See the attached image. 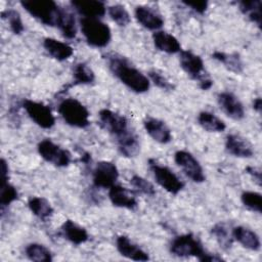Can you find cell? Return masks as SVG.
<instances>
[{
	"label": "cell",
	"mask_w": 262,
	"mask_h": 262,
	"mask_svg": "<svg viewBox=\"0 0 262 262\" xmlns=\"http://www.w3.org/2000/svg\"><path fill=\"white\" fill-rule=\"evenodd\" d=\"M43 47L49 55L59 61L70 58L74 53V49L69 44L54 38H45L43 40Z\"/></svg>",
	"instance_id": "44dd1931"
},
{
	"label": "cell",
	"mask_w": 262,
	"mask_h": 262,
	"mask_svg": "<svg viewBox=\"0 0 262 262\" xmlns=\"http://www.w3.org/2000/svg\"><path fill=\"white\" fill-rule=\"evenodd\" d=\"M119 177V171L117 166L110 161L98 162L93 170L92 179L93 184L97 188H110Z\"/></svg>",
	"instance_id": "7c38bea8"
},
{
	"label": "cell",
	"mask_w": 262,
	"mask_h": 262,
	"mask_svg": "<svg viewBox=\"0 0 262 262\" xmlns=\"http://www.w3.org/2000/svg\"><path fill=\"white\" fill-rule=\"evenodd\" d=\"M213 58L220 61L224 64L225 68H227L229 71L238 74L242 73L244 70V63L242 61V58L239 57V54L236 52L232 53H225L222 51H215L212 54Z\"/></svg>",
	"instance_id": "4316f807"
},
{
	"label": "cell",
	"mask_w": 262,
	"mask_h": 262,
	"mask_svg": "<svg viewBox=\"0 0 262 262\" xmlns=\"http://www.w3.org/2000/svg\"><path fill=\"white\" fill-rule=\"evenodd\" d=\"M253 108H254L256 112H258V113L261 112V108H262V100H261L260 97H257V98H255V99L253 100Z\"/></svg>",
	"instance_id": "60d3db41"
},
{
	"label": "cell",
	"mask_w": 262,
	"mask_h": 262,
	"mask_svg": "<svg viewBox=\"0 0 262 262\" xmlns=\"http://www.w3.org/2000/svg\"><path fill=\"white\" fill-rule=\"evenodd\" d=\"M23 106L30 119L39 127L50 129L54 126L55 118L48 105L39 101L26 99L23 101Z\"/></svg>",
	"instance_id": "9c48e42d"
},
{
	"label": "cell",
	"mask_w": 262,
	"mask_h": 262,
	"mask_svg": "<svg viewBox=\"0 0 262 262\" xmlns=\"http://www.w3.org/2000/svg\"><path fill=\"white\" fill-rule=\"evenodd\" d=\"M116 247L118 252L131 260L134 261H147L149 260V257L146 252H144L139 246L134 244L132 241H130L129 237L126 235H120L116 239Z\"/></svg>",
	"instance_id": "ac0fdd59"
},
{
	"label": "cell",
	"mask_w": 262,
	"mask_h": 262,
	"mask_svg": "<svg viewBox=\"0 0 262 262\" xmlns=\"http://www.w3.org/2000/svg\"><path fill=\"white\" fill-rule=\"evenodd\" d=\"M220 108L233 120H242L245 117V108L241 100L231 92L223 91L217 95Z\"/></svg>",
	"instance_id": "4fadbf2b"
},
{
	"label": "cell",
	"mask_w": 262,
	"mask_h": 262,
	"mask_svg": "<svg viewBox=\"0 0 262 262\" xmlns=\"http://www.w3.org/2000/svg\"><path fill=\"white\" fill-rule=\"evenodd\" d=\"M174 160L175 163L182 169L184 174L193 182L201 183L205 181L206 176L204 174L203 167L190 152L186 150H178L174 155Z\"/></svg>",
	"instance_id": "8fae6325"
},
{
	"label": "cell",
	"mask_w": 262,
	"mask_h": 262,
	"mask_svg": "<svg viewBox=\"0 0 262 262\" xmlns=\"http://www.w3.org/2000/svg\"><path fill=\"white\" fill-rule=\"evenodd\" d=\"M28 206L31 212L44 222L47 221L53 214V208L51 207L50 203L42 196H32L28 202Z\"/></svg>",
	"instance_id": "484cf974"
},
{
	"label": "cell",
	"mask_w": 262,
	"mask_h": 262,
	"mask_svg": "<svg viewBox=\"0 0 262 262\" xmlns=\"http://www.w3.org/2000/svg\"><path fill=\"white\" fill-rule=\"evenodd\" d=\"M226 150L237 158H251L254 155V148L251 142L239 134H228L225 139Z\"/></svg>",
	"instance_id": "9a60e30c"
},
{
	"label": "cell",
	"mask_w": 262,
	"mask_h": 262,
	"mask_svg": "<svg viewBox=\"0 0 262 262\" xmlns=\"http://www.w3.org/2000/svg\"><path fill=\"white\" fill-rule=\"evenodd\" d=\"M61 232L64 238L74 245H82L89 239L88 232L85 228L78 225L73 220H66L61 225Z\"/></svg>",
	"instance_id": "603a6c76"
},
{
	"label": "cell",
	"mask_w": 262,
	"mask_h": 262,
	"mask_svg": "<svg viewBox=\"0 0 262 262\" xmlns=\"http://www.w3.org/2000/svg\"><path fill=\"white\" fill-rule=\"evenodd\" d=\"M111 72L129 89L136 93H143L149 89V80L129 60L117 53L106 55Z\"/></svg>",
	"instance_id": "6da1fadb"
},
{
	"label": "cell",
	"mask_w": 262,
	"mask_h": 262,
	"mask_svg": "<svg viewBox=\"0 0 262 262\" xmlns=\"http://www.w3.org/2000/svg\"><path fill=\"white\" fill-rule=\"evenodd\" d=\"M56 27L59 29L62 36L67 39H73L77 35V25L75 16L70 10L66 8L60 7Z\"/></svg>",
	"instance_id": "cb8c5ba5"
},
{
	"label": "cell",
	"mask_w": 262,
	"mask_h": 262,
	"mask_svg": "<svg viewBox=\"0 0 262 262\" xmlns=\"http://www.w3.org/2000/svg\"><path fill=\"white\" fill-rule=\"evenodd\" d=\"M107 11L111 18L120 27L127 26L131 20L129 12L126 10V8L123 5H120V4L112 5L107 8Z\"/></svg>",
	"instance_id": "e575fe53"
},
{
	"label": "cell",
	"mask_w": 262,
	"mask_h": 262,
	"mask_svg": "<svg viewBox=\"0 0 262 262\" xmlns=\"http://www.w3.org/2000/svg\"><path fill=\"white\" fill-rule=\"evenodd\" d=\"M148 77L149 79L154 82V84L156 86H158L159 88L166 90V91H171L174 89L173 84L160 72L156 71V70H151L148 72Z\"/></svg>",
	"instance_id": "74e56055"
},
{
	"label": "cell",
	"mask_w": 262,
	"mask_h": 262,
	"mask_svg": "<svg viewBox=\"0 0 262 262\" xmlns=\"http://www.w3.org/2000/svg\"><path fill=\"white\" fill-rule=\"evenodd\" d=\"M26 256L35 262H50L52 261L51 252L43 245L32 243L26 247Z\"/></svg>",
	"instance_id": "f1b7e54d"
},
{
	"label": "cell",
	"mask_w": 262,
	"mask_h": 262,
	"mask_svg": "<svg viewBox=\"0 0 262 262\" xmlns=\"http://www.w3.org/2000/svg\"><path fill=\"white\" fill-rule=\"evenodd\" d=\"M246 171L248 174H250L252 176V178L257 182L258 185H261V171L259 168L248 166L246 168Z\"/></svg>",
	"instance_id": "ab89813d"
},
{
	"label": "cell",
	"mask_w": 262,
	"mask_h": 262,
	"mask_svg": "<svg viewBox=\"0 0 262 262\" xmlns=\"http://www.w3.org/2000/svg\"><path fill=\"white\" fill-rule=\"evenodd\" d=\"M1 16L4 20L7 21V24L9 25L10 30L12 31L13 34L15 35H19L24 32L25 27L20 17V14L18 13V11L14 10V9H6L4 11H2Z\"/></svg>",
	"instance_id": "836d02e7"
},
{
	"label": "cell",
	"mask_w": 262,
	"mask_h": 262,
	"mask_svg": "<svg viewBox=\"0 0 262 262\" xmlns=\"http://www.w3.org/2000/svg\"><path fill=\"white\" fill-rule=\"evenodd\" d=\"M131 185L140 193L154 196L156 194V189L154 185L147 181L145 178L139 176V175H133L130 179Z\"/></svg>",
	"instance_id": "8d00e7d4"
},
{
	"label": "cell",
	"mask_w": 262,
	"mask_h": 262,
	"mask_svg": "<svg viewBox=\"0 0 262 262\" xmlns=\"http://www.w3.org/2000/svg\"><path fill=\"white\" fill-rule=\"evenodd\" d=\"M74 85L90 84L94 81L95 75L93 71L84 62L77 63L73 70Z\"/></svg>",
	"instance_id": "1f68e13d"
},
{
	"label": "cell",
	"mask_w": 262,
	"mask_h": 262,
	"mask_svg": "<svg viewBox=\"0 0 262 262\" xmlns=\"http://www.w3.org/2000/svg\"><path fill=\"white\" fill-rule=\"evenodd\" d=\"M99 121L101 126L116 138L123 136L131 130L126 117L107 108L99 112Z\"/></svg>",
	"instance_id": "30bf717a"
},
{
	"label": "cell",
	"mask_w": 262,
	"mask_h": 262,
	"mask_svg": "<svg viewBox=\"0 0 262 262\" xmlns=\"http://www.w3.org/2000/svg\"><path fill=\"white\" fill-rule=\"evenodd\" d=\"M58 113L63 121L76 128H85L89 122V112L87 107L76 98H64L58 104Z\"/></svg>",
	"instance_id": "8992f818"
},
{
	"label": "cell",
	"mask_w": 262,
	"mask_h": 262,
	"mask_svg": "<svg viewBox=\"0 0 262 262\" xmlns=\"http://www.w3.org/2000/svg\"><path fill=\"white\" fill-rule=\"evenodd\" d=\"M239 10L259 28L261 27V1H241L238 3Z\"/></svg>",
	"instance_id": "f546056e"
},
{
	"label": "cell",
	"mask_w": 262,
	"mask_h": 262,
	"mask_svg": "<svg viewBox=\"0 0 262 262\" xmlns=\"http://www.w3.org/2000/svg\"><path fill=\"white\" fill-rule=\"evenodd\" d=\"M242 203L251 211L261 213L262 211V196L256 191H244L241 195Z\"/></svg>",
	"instance_id": "d590c367"
},
{
	"label": "cell",
	"mask_w": 262,
	"mask_h": 262,
	"mask_svg": "<svg viewBox=\"0 0 262 262\" xmlns=\"http://www.w3.org/2000/svg\"><path fill=\"white\" fill-rule=\"evenodd\" d=\"M211 233L215 236L217 243L220 245V247L222 249L227 250L231 247L232 242H233L232 232L229 231V229L225 223L219 222V223L215 224L211 229Z\"/></svg>",
	"instance_id": "4dcf8cb0"
},
{
	"label": "cell",
	"mask_w": 262,
	"mask_h": 262,
	"mask_svg": "<svg viewBox=\"0 0 262 262\" xmlns=\"http://www.w3.org/2000/svg\"><path fill=\"white\" fill-rule=\"evenodd\" d=\"M135 18L137 21L147 30H159L164 25V19L162 15L151 7L145 5H139L134 11Z\"/></svg>",
	"instance_id": "2e32d148"
},
{
	"label": "cell",
	"mask_w": 262,
	"mask_h": 262,
	"mask_svg": "<svg viewBox=\"0 0 262 262\" xmlns=\"http://www.w3.org/2000/svg\"><path fill=\"white\" fill-rule=\"evenodd\" d=\"M71 5L83 17L98 18L105 13L104 3L98 0H73Z\"/></svg>",
	"instance_id": "d6986e66"
},
{
	"label": "cell",
	"mask_w": 262,
	"mask_h": 262,
	"mask_svg": "<svg viewBox=\"0 0 262 262\" xmlns=\"http://www.w3.org/2000/svg\"><path fill=\"white\" fill-rule=\"evenodd\" d=\"M233 239L237 241L244 248L251 251H259L261 247L260 238L256 232L245 226H236L232 230Z\"/></svg>",
	"instance_id": "ffe728a7"
},
{
	"label": "cell",
	"mask_w": 262,
	"mask_h": 262,
	"mask_svg": "<svg viewBox=\"0 0 262 262\" xmlns=\"http://www.w3.org/2000/svg\"><path fill=\"white\" fill-rule=\"evenodd\" d=\"M170 252L173 255L182 258L196 257L202 262L222 260L221 257L206 252L201 242L191 233L176 236L170 245Z\"/></svg>",
	"instance_id": "7a4b0ae2"
},
{
	"label": "cell",
	"mask_w": 262,
	"mask_h": 262,
	"mask_svg": "<svg viewBox=\"0 0 262 262\" xmlns=\"http://www.w3.org/2000/svg\"><path fill=\"white\" fill-rule=\"evenodd\" d=\"M20 5L35 18L46 26L56 27L60 6L52 0H25Z\"/></svg>",
	"instance_id": "5b68a950"
},
{
	"label": "cell",
	"mask_w": 262,
	"mask_h": 262,
	"mask_svg": "<svg viewBox=\"0 0 262 262\" xmlns=\"http://www.w3.org/2000/svg\"><path fill=\"white\" fill-rule=\"evenodd\" d=\"M143 126L155 141L166 144L172 140L171 130L164 121L154 117H146L143 121Z\"/></svg>",
	"instance_id": "5bb4252c"
},
{
	"label": "cell",
	"mask_w": 262,
	"mask_h": 262,
	"mask_svg": "<svg viewBox=\"0 0 262 262\" xmlns=\"http://www.w3.org/2000/svg\"><path fill=\"white\" fill-rule=\"evenodd\" d=\"M82 33L87 43L93 47H105L112 38L110 27L95 17H82L80 19Z\"/></svg>",
	"instance_id": "3957f363"
},
{
	"label": "cell",
	"mask_w": 262,
	"mask_h": 262,
	"mask_svg": "<svg viewBox=\"0 0 262 262\" xmlns=\"http://www.w3.org/2000/svg\"><path fill=\"white\" fill-rule=\"evenodd\" d=\"M108 198L112 204L119 208L132 210L137 207V200L134 192L122 185L114 184L112 187H110Z\"/></svg>",
	"instance_id": "e0dca14e"
},
{
	"label": "cell",
	"mask_w": 262,
	"mask_h": 262,
	"mask_svg": "<svg viewBox=\"0 0 262 262\" xmlns=\"http://www.w3.org/2000/svg\"><path fill=\"white\" fill-rule=\"evenodd\" d=\"M152 41L155 46L166 53H177L181 51L179 41L171 34L164 31H157L152 34Z\"/></svg>",
	"instance_id": "7402d4cb"
},
{
	"label": "cell",
	"mask_w": 262,
	"mask_h": 262,
	"mask_svg": "<svg viewBox=\"0 0 262 262\" xmlns=\"http://www.w3.org/2000/svg\"><path fill=\"white\" fill-rule=\"evenodd\" d=\"M117 144L120 152L127 158L135 157L140 149L138 137L132 130L117 138Z\"/></svg>",
	"instance_id": "d4e9b609"
},
{
	"label": "cell",
	"mask_w": 262,
	"mask_h": 262,
	"mask_svg": "<svg viewBox=\"0 0 262 262\" xmlns=\"http://www.w3.org/2000/svg\"><path fill=\"white\" fill-rule=\"evenodd\" d=\"M179 61L183 71L190 78L199 82L201 89L208 90L211 88L213 81L206 74L205 64L201 56L194 54L190 50H182L180 51Z\"/></svg>",
	"instance_id": "277c9868"
},
{
	"label": "cell",
	"mask_w": 262,
	"mask_h": 262,
	"mask_svg": "<svg viewBox=\"0 0 262 262\" xmlns=\"http://www.w3.org/2000/svg\"><path fill=\"white\" fill-rule=\"evenodd\" d=\"M149 168L159 185L172 194H177L184 186L179 177L168 167L160 165L155 160L148 161Z\"/></svg>",
	"instance_id": "52a82bcc"
},
{
	"label": "cell",
	"mask_w": 262,
	"mask_h": 262,
	"mask_svg": "<svg viewBox=\"0 0 262 262\" xmlns=\"http://www.w3.org/2000/svg\"><path fill=\"white\" fill-rule=\"evenodd\" d=\"M37 148L42 159L56 167H67L72 161L70 151L60 147L50 139L41 140Z\"/></svg>",
	"instance_id": "ba28073f"
},
{
	"label": "cell",
	"mask_w": 262,
	"mask_h": 262,
	"mask_svg": "<svg viewBox=\"0 0 262 262\" xmlns=\"http://www.w3.org/2000/svg\"><path fill=\"white\" fill-rule=\"evenodd\" d=\"M198 122L200 126L208 132H222L225 130V123L214 114L204 111L198 116Z\"/></svg>",
	"instance_id": "83f0119b"
},
{
	"label": "cell",
	"mask_w": 262,
	"mask_h": 262,
	"mask_svg": "<svg viewBox=\"0 0 262 262\" xmlns=\"http://www.w3.org/2000/svg\"><path fill=\"white\" fill-rule=\"evenodd\" d=\"M17 198H18V192L16 188L8 182V179H2L1 191H0V205H1L2 213L4 209L7 208L15 200H17Z\"/></svg>",
	"instance_id": "d6a6232c"
},
{
	"label": "cell",
	"mask_w": 262,
	"mask_h": 262,
	"mask_svg": "<svg viewBox=\"0 0 262 262\" xmlns=\"http://www.w3.org/2000/svg\"><path fill=\"white\" fill-rule=\"evenodd\" d=\"M183 4H185L187 7H190L193 11L200 14H204L208 8V2L207 1H195V2H186L183 1Z\"/></svg>",
	"instance_id": "f35d334b"
}]
</instances>
